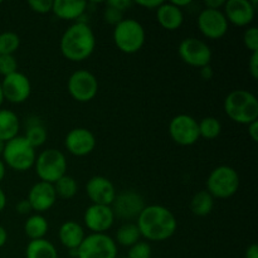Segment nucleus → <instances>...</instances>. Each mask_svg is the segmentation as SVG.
Returning a JSON list of instances; mask_svg holds the SVG:
<instances>
[{
    "label": "nucleus",
    "instance_id": "38",
    "mask_svg": "<svg viewBox=\"0 0 258 258\" xmlns=\"http://www.w3.org/2000/svg\"><path fill=\"white\" fill-rule=\"evenodd\" d=\"M248 72L253 80H257L258 78V52L252 53L251 58H249Z\"/></svg>",
    "mask_w": 258,
    "mask_h": 258
},
{
    "label": "nucleus",
    "instance_id": "22",
    "mask_svg": "<svg viewBox=\"0 0 258 258\" xmlns=\"http://www.w3.org/2000/svg\"><path fill=\"white\" fill-rule=\"evenodd\" d=\"M156 20L166 30H176L183 25L184 13L173 3H161L160 7L155 10Z\"/></svg>",
    "mask_w": 258,
    "mask_h": 258
},
{
    "label": "nucleus",
    "instance_id": "9",
    "mask_svg": "<svg viewBox=\"0 0 258 258\" xmlns=\"http://www.w3.org/2000/svg\"><path fill=\"white\" fill-rule=\"evenodd\" d=\"M67 90L71 97L77 102H90L97 96L98 81L90 71L78 70L68 78Z\"/></svg>",
    "mask_w": 258,
    "mask_h": 258
},
{
    "label": "nucleus",
    "instance_id": "5",
    "mask_svg": "<svg viewBox=\"0 0 258 258\" xmlns=\"http://www.w3.org/2000/svg\"><path fill=\"white\" fill-rule=\"evenodd\" d=\"M37 151L24 136H17L5 143L2 160L5 166L15 171H27L34 166Z\"/></svg>",
    "mask_w": 258,
    "mask_h": 258
},
{
    "label": "nucleus",
    "instance_id": "14",
    "mask_svg": "<svg viewBox=\"0 0 258 258\" xmlns=\"http://www.w3.org/2000/svg\"><path fill=\"white\" fill-rule=\"evenodd\" d=\"M197 25L206 38L217 40L223 38L228 32L229 23L227 22L222 10L207 9L204 8L198 15Z\"/></svg>",
    "mask_w": 258,
    "mask_h": 258
},
{
    "label": "nucleus",
    "instance_id": "31",
    "mask_svg": "<svg viewBox=\"0 0 258 258\" xmlns=\"http://www.w3.org/2000/svg\"><path fill=\"white\" fill-rule=\"evenodd\" d=\"M20 47V37L14 32L0 33V55H14Z\"/></svg>",
    "mask_w": 258,
    "mask_h": 258
},
{
    "label": "nucleus",
    "instance_id": "34",
    "mask_svg": "<svg viewBox=\"0 0 258 258\" xmlns=\"http://www.w3.org/2000/svg\"><path fill=\"white\" fill-rule=\"evenodd\" d=\"M18 72V60L15 55H0V75L3 77Z\"/></svg>",
    "mask_w": 258,
    "mask_h": 258
},
{
    "label": "nucleus",
    "instance_id": "25",
    "mask_svg": "<svg viewBox=\"0 0 258 258\" xmlns=\"http://www.w3.org/2000/svg\"><path fill=\"white\" fill-rule=\"evenodd\" d=\"M25 258H58L57 248L45 238L29 241L25 247Z\"/></svg>",
    "mask_w": 258,
    "mask_h": 258
},
{
    "label": "nucleus",
    "instance_id": "46",
    "mask_svg": "<svg viewBox=\"0 0 258 258\" xmlns=\"http://www.w3.org/2000/svg\"><path fill=\"white\" fill-rule=\"evenodd\" d=\"M7 202H8L7 194H5V191L0 188V213H2V212L5 209V207H7Z\"/></svg>",
    "mask_w": 258,
    "mask_h": 258
},
{
    "label": "nucleus",
    "instance_id": "2",
    "mask_svg": "<svg viewBox=\"0 0 258 258\" xmlns=\"http://www.w3.org/2000/svg\"><path fill=\"white\" fill-rule=\"evenodd\" d=\"M60 53L71 62L90 58L96 48V37L86 22H76L64 30L59 43Z\"/></svg>",
    "mask_w": 258,
    "mask_h": 258
},
{
    "label": "nucleus",
    "instance_id": "47",
    "mask_svg": "<svg viewBox=\"0 0 258 258\" xmlns=\"http://www.w3.org/2000/svg\"><path fill=\"white\" fill-rule=\"evenodd\" d=\"M173 3L174 5H175V7H178L179 9H183L184 7H188L189 4H190V0H184V2H179V0H174V2H171Z\"/></svg>",
    "mask_w": 258,
    "mask_h": 258
},
{
    "label": "nucleus",
    "instance_id": "45",
    "mask_svg": "<svg viewBox=\"0 0 258 258\" xmlns=\"http://www.w3.org/2000/svg\"><path fill=\"white\" fill-rule=\"evenodd\" d=\"M8 242V232L3 226H0V248L4 247Z\"/></svg>",
    "mask_w": 258,
    "mask_h": 258
},
{
    "label": "nucleus",
    "instance_id": "29",
    "mask_svg": "<svg viewBox=\"0 0 258 258\" xmlns=\"http://www.w3.org/2000/svg\"><path fill=\"white\" fill-rule=\"evenodd\" d=\"M199 136L206 140H214L218 138L222 133V123L221 121L213 116H207L201 121H198Z\"/></svg>",
    "mask_w": 258,
    "mask_h": 258
},
{
    "label": "nucleus",
    "instance_id": "30",
    "mask_svg": "<svg viewBox=\"0 0 258 258\" xmlns=\"http://www.w3.org/2000/svg\"><path fill=\"white\" fill-rule=\"evenodd\" d=\"M53 186H54L57 198L59 197L62 199H72L78 191L77 180L68 174H66L59 180L55 181Z\"/></svg>",
    "mask_w": 258,
    "mask_h": 258
},
{
    "label": "nucleus",
    "instance_id": "51",
    "mask_svg": "<svg viewBox=\"0 0 258 258\" xmlns=\"http://www.w3.org/2000/svg\"><path fill=\"white\" fill-rule=\"evenodd\" d=\"M2 3H3V2H2V0H0V4H2Z\"/></svg>",
    "mask_w": 258,
    "mask_h": 258
},
{
    "label": "nucleus",
    "instance_id": "49",
    "mask_svg": "<svg viewBox=\"0 0 258 258\" xmlns=\"http://www.w3.org/2000/svg\"><path fill=\"white\" fill-rule=\"evenodd\" d=\"M4 148H5V143L3 140H0V159H2V155H3V151H4Z\"/></svg>",
    "mask_w": 258,
    "mask_h": 258
},
{
    "label": "nucleus",
    "instance_id": "50",
    "mask_svg": "<svg viewBox=\"0 0 258 258\" xmlns=\"http://www.w3.org/2000/svg\"><path fill=\"white\" fill-rule=\"evenodd\" d=\"M3 102H4V96H3V91H2V83H0V107H2Z\"/></svg>",
    "mask_w": 258,
    "mask_h": 258
},
{
    "label": "nucleus",
    "instance_id": "36",
    "mask_svg": "<svg viewBox=\"0 0 258 258\" xmlns=\"http://www.w3.org/2000/svg\"><path fill=\"white\" fill-rule=\"evenodd\" d=\"M30 9L37 14H48L52 13V0H29L28 2Z\"/></svg>",
    "mask_w": 258,
    "mask_h": 258
},
{
    "label": "nucleus",
    "instance_id": "4",
    "mask_svg": "<svg viewBox=\"0 0 258 258\" xmlns=\"http://www.w3.org/2000/svg\"><path fill=\"white\" fill-rule=\"evenodd\" d=\"M112 38L118 50L125 54H135L145 44L146 33L141 23L133 18H125L113 27Z\"/></svg>",
    "mask_w": 258,
    "mask_h": 258
},
{
    "label": "nucleus",
    "instance_id": "35",
    "mask_svg": "<svg viewBox=\"0 0 258 258\" xmlns=\"http://www.w3.org/2000/svg\"><path fill=\"white\" fill-rule=\"evenodd\" d=\"M103 19L106 20V23L116 27L121 20L125 19V17H123L122 12L115 9V8H111L108 7V5H106L105 10H103Z\"/></svg>",
    "mask_w": 258,
    "mask_h": 258
},
{
    "label": "nucleus",
    "instance_id": "18",
    "mask_svg": "<svg viewBox=\"0 0 258 258\" xmlns=\"http://www.w3.org/2000/svg\"><path fill=\"white\" fill-rule=\"evenodd\" d=\"M86 194L92 204L111 207L117 191L110 179L102 175H95L86 184Z\"/></svg>",
    "mask_w": 258,
    "mask_h": 258
},
{
    "label": "nucleus",
    "instance_id": "21",
    "mask_svg": "<svg viewBox=\"0 0 258 258\" xmlns=\"http://www.w3.org/2000/svg\"><path fill=\"white\" fill-rule=\"evenodd\" d=\"M86 233L83 227L75 221H67L59 227L58 238L63 247L76 252L85 239Z\"/></svg>",
    "mask_w": 258,
    "mask_h": 258
},
{
    "label": "nucleus",
    "instance_id": "41",
    "mask_svg": "<svg viewBox=\"0 0 258 258\" xmlns=\"http://www.w3.org/2000/svg\"><path fill=\"white\" fill-rule=\"evenodd\" d=\"M226 0H206L204 5L207 9H214V10H221V8L224 7Z\"/></svg>",
    "mask_w": 258,
    "mask_h": 258
},
{
    "label": "nucleus",
    "instance_id": "13",
    "mask_svg": "<svg viewBox=\"0 0 258 258\" xmlns=\"http://www.w3.org/2000/svg\"><path fill=\"white\" fill-rule=\"evenodd\" d=\"M0 83H2L4 101L7 100L8 102L14 103V105H20L30 97L32 83L29 78L19 71L4 77Z\"/></svg>",
    "mask_w": 258,
    "mask_h": 258
},
{
    "label": "nucleus",
    "instance_id": "8",
    "mask_svg": "<svg viewBox=\"0 0 258 258\" xmlns=\"http://www.w3.org/2000/svg\"><path fill=\"white\" fill-rule=\"evenodd\" d=\"M77 258H117V244L107 233L87 234L76 251Z\"/></svg>",
    "mask_w": 258,
    "mask_h": 258
},
{
    "label": "nucleus",
    "instance_id": "12",
    "mask_svg": "<svg viewBox=\"0 0 258 258\" xmlns=\"http://www.w3.org/2000/svg\"><path fill=\"white\" fill-rule=\"evenodd\" d=\"M115 218L130 221L136 219L145 208V201L143 196L135 190H123L116 194L115 201L111 204Z\"/></svg>",
    "mask_w": 258,
    "mask_h": 258
},
{
    "label": "nucleus",
    "instance_id": "39",
    "mask_svg": "<svg viewBox=\"0 0 258 258\" xmlns=\"http://www.w3.org/2000/svg\"><path fill=\"white\" fill-rule=\"evenodd\" d=\"M15 209H17L18 213L22 214V216H27L30 212H33L32 207H30L29 202H28L27 199H22V201L18 202L17 206H15Z\"/></svg>",
    "mask_w": 258,
    "mask_h": 258
},
{
    "label": "nucleus",
    "instance_id": "40",
    "mask_svg": "<svg viewBox=\"0 0 258 258\" xmlns=\"http://www.w3.org/2000/svg\"><path fill=\"white\" fill-rule=\"evenodd\" d=\"M161 0H140V2H136L135 4L139 7H143L148 10H156L161 5Z\"/></svg>",
    "mask_w": 258,
    "mask_h": 258
},
{
    "label": "nucleus",
    "instance_id": "48",
    "mask_svg": "<svg viewBox=\"0 0 258 258\" xmlns=\"http://www.w3.org/2000/svg\"><path fill=\"white\" fill-rule=\"evenodd\" d=\"M5 174H7V166L3 163V160L0 159V183L3 181V179L5 178Z\"/></svg>",
    "mask_w": 258,
    "mask_h": 258
},
{
    "label": "nucleus",
    "instance_id": "16",
    "mask_svg": "<svg viewBox=\"0 0 258 258\" xmlns=\"http://www.w3.org/2000/svg\"><path fill=\"white\" fill-rule=\"evenodd\" d=\"M256 4L251 0H227L223 14L227 22L236 27H249L256 14Z\"/></svg>",
    "mask_w": 258,
    "mask_h": 258
},
{
    "label": "nucleus",
    "instance_id": "11",
    "mask_svg": "<svg viewBox=\"0 0 258 258\" xmlns=\"http://www.w3.org/2000/svg\"><path fill=\"white\" fill-rule=\"evenodd\" d=\"M169 135L176 145H194L201 139L198 121L193 116L186 115V113L174 116L169 122Z\"/></svg>",
    "mask_w": 258,
    "mask_h": 258
},
{
    "label": "nucleus",
    "instance_id": "19",
    "mask_svg": "<svg viewBox=\"0 0 258 258\" xmlns=\"http://www.w3.org/2000/svg\"><path fill=\"white\" fill-rule=\"evenodd\" d=\"M27 201L29 202L33 212H37L38 214L49 211L57 202L54 186L44 181H37L30 188Z\"/></svg>",
    "mask_w": 258,
    "mask_h": 258
},
{
    "label": "nucleus",
    "instance_id": "1",
    "mask_svg": "<svg viewBox=\"0 0 258 258\" xmlns=\"http://www.w3.org/2000/svg\"><path fill=\"white\" fill-rule=\"evenodd\" d=\"M136 219V226L141 237L150 242L166 241L171 238L178 229V221L173 212L158 204L145 206Z\"/></svg>",
    "mask_w": 258,
    "mask_h": 258
},
{
    "label": "nucleus",
    "instance_id": "33",
    "mask_svg": "<svg viewBox=\"0 0 258 258\" xmlns=\"http://www.w3.org/2000/svg\"><path fill=\"white\" fill-rule=\"evenodd\" d=\"M127 258H151V246L148 242L139 241L128 248Z\"/></svg>",
    "mask_w": 258,
    "mask_h": 258
},
{
    "label": "nucleus",
    "instance_id": "17",
    "mask_svg": "<svg viewBox=\"0 0 258 258\" xmlns=\"http://www.w3.org/2000/svg\"><path fill=\"white\" fill-rule=\"evenodd\" d=\"M96 138L91 130L86 127H75L66 135L64 146L73 156H87L95 150Z\"/></svg>",
    "mask_w": 258,
    "mask_h": 258
},
{
    "label": "nucleus",
    "instance_id": "24",
    "mask_svg": "<svg viewBox=\"0 0 258 258\" xmlns=\"http://www.w3.org/2000/svg\"><path fill=\"white\" fill-rule=\"evenodd\" d=\"M48 229H49V224H48L47 218L42 214H32L28 217L24 223V233L30 241L45 238Z\"/></svg>",
    "mask_w": 258,
    "mask_h": 258
},
{
    "label": "nucleus",
    "instance_id": "23",
    "mask_svg": "<svg viewBox=\"0 0 258 258\" xmlns=\"http://www.w3.org/2000/svg\"><path fill=\"white\" fill-rule=\"evenodd\" d=\"M20 120L12 110L0 108V140L8 143L19 136Z\"/></svg>",
    "mask_w": 258,
    "mask_h": 258
},
{
    "label": "nucleus",
    "instance_id": "52",
    "mask_svg": "<svg viewBox=\"0 0 258 258\" xmlns=\"http://www.w3.org/2000/svg\"><path fill=\"white\" fill-rule=\"evenodd\" d=\"M117 258H118V257H117Z\"/></svg>",
    "mask_w": 258,
    "mask_h": 258
},
{
    "label": "nucleus",
    "instance_id": "37",
    "mask_svg": "<svg viewBox=\"0 0 258 258\" xmlns=\"http://www.w3.org/2000/svg\"><path fill=\"white\" fill-rule=\"evenodd\" d=\"M105 5H108V7L115 8V9L125 13L126 10L130 9V8L133 7L134 2H131V0H110V2L106 3Z\"/></svg>",
    "mask_w": 258,
    "mask_h": 258
},
{
    "label": "nucleus",
    "instance_id": "28",
    "mask_svg": "<svg viewBox=\"0 0 258 258\" xmlns=\"http://www.w3.org/2000/svg\"><path fill=\"white\" fill-rule=\"evenodd\" d=\"M24 138L27 139V141L33 148L37 149L45 144L48 138V131L45 128V126L42 123V121H38L35 118V120L28 122Z\"/></svg>",
    "mask_w": 258,
    "mask_h": 258
},
{
    "label": "nucleus",
    "instance_id": "26",
    "mask_svg": "<svg viewBox=\"0 0 258 258\" xmlns=\"http://www.w3.org/2000/svg\"><path fill=\"white\" fill-rule=\"evenodd\" d=\"M214 208V198L207 190H201L190 201V211L197 217H207Z\"/></svg>",
    "mask_w": 258,
    "mask_h": 258
},
{
    "label": "nucleus",
    "instance_id": "15",
    "mask_svg": "<svg viewBox=\"0 0 258 258\" xmlns=\"http://www.w3.org/2000/svg\"><path fill=\"white\" fill-rule=\"evenodd\" d=\"M115 214L110 206L91 204L83 214V222L91 233H106L115 223Z\"/></svg>",
    "mask_w": 258,
    "mask_h": 258
},
{
    "label": "nucleus",
    "instance_id": "43",
    "mask_svg": "<svg viewBox=\"0 0 258 258\" xmlns=\"http://www.w3.org/2000/svg\"><path fill=\"white\" fill-rule=\"evenodd\" d=\"M244 258H258V246L256 243H252L251 246L247 247Z\"/></svg>",
    "mask_w": 258,
    "mask_h": 258
},
{
    "label": "nucleus",
    "instance_id": "3",
    "mask_svg": "<svg viewBox=\"0 0 258 258\" xmlns=\"http://www.w3.org/2000/svg\"><path fill=\"white\" fill-rule=\"evenodd\" d=\"M223 108L226 115L233 122L249 125L258 120V100L252 92L246 90H234L224 98Z\"/></svg>",
    "mask_w": 258,
    "mask_h": 258
},
{
    "label": "nucleus",
    "instance_id": "10",
    "mask_svg": "<svg viewBox=\"0 0 258 258\" xmlns=\"http://www.w3.org/2000/svg\"><path fill=\"white\" fill-rule=\"evenodd\" d=\"M178 53L179 57L185 64L199 68V70L211 64L212 57H213L208 43L194 37H189L181 40L178 48Z\"/></svg>",
    "mask_w": 258,
    "mask_h": 258
},
{
    "label": "nucleus",
    "instance_id": "32",
    "mask_svg": "<svg viewBox=\"0 0 258 258\" xmlns=\"http://www.w3.org/2000/svg\"><path fill=\"white\" fill-rule=\"evenodd\" d=\"M242 40H243V44L247 49L251 50L252 53L258 52V28L254 27V25L247 27V29L243 33V37H242Z\"/></svg>",
    "mask_w": 258,
    "mask_h": 258
},
{
    "label": "nucleus",
    "instance_id": "7",
    "mask_svg": "<svg viewBox=\"0 0 258 258\" xmlns=\"http://www.w3.org/2000/svg\"><path fill=\"white\" fill-rule=\"evenodd\" d=\"M34 169L40 181L54 184L67 174V158L63 151L58 149H45L37 155Z\"/></svg>",
    "mask_w": 258,
    "mask_h": 258
},
{
    "label": "nucleus",
    "instance_id": "20",
    "mask_svg": "<svg viewBox=\"0 0 258 258\" xmlns=\"http://www.w3.org/2000/svg\"><path fill=\"white\" fill-rule=\"evenodd\" d=\"M87 9V3L82 0H53L52 13L62 20L80 22Z\"/></svg>",
    "mask_w": 258,
    "mask_h": 258
},
{
    "label": "nucleus",
    "instance_id": "6",
    "mask_svg": "<svg viewBox=\"0 0 258 258\" xmlns=\"http://www.w3.org/2000/svg\"><path fill=\"white\" fill-rule=\"evenodd\" d=\"M241 180L238 171L229 165H219L207 178L206 190L214 199H228L238 191Z\"/></svg>",
    "mask_w": 258,
    "mask_h": 258
},
{
    "label": "nucleus",
    "instance_id": "42",
    "mask_svg": "<svg viewBox=\"0 0 258 258\" xmlns=\"http://www.w3.org/2000/svg\"><path fill=\"white\" fill-rule=\"evenodd\" d=\"M247 127H248V135L249 138L252 139V141H258V120L253 121V122H251L249 125H247Z\"/></svg>",
    "mask_w": 258,
    "mask_h": 258
},
{
    "label": "nucleus",
    "instance_id": "27",
    "mask_svg": "<svg viewBox=\"0 0 258 258\" xmlns=\"http://www.w3.org/2000/svg\"><path fill=\"white\" fill-rule=\"evenodd\" d=\"M141 238L140 231H139L136 223H131V222H126L122 226H120V228L116 232L115 242L116 244H120L122 247H128L134 246L135 243H138Z\"/></svg>",
    "mask_w": 258,
    "mask_h": 258
},
{
    "label": "nucleus",
    "instance_id": "44",
    "mask_svg": "<svg viewBox=\"0 0 258 258\" xmlns=\"http://www.w3.org/2000/svg\"><path fill=\"white\" fill-rule=\"evenodd\" d=\"M201 76H202V78L206 81L212 80V77H213V68L211 67V64L201 68Z\"/></svg>",
    "mask_w": 258,
    "mask_h": 258
}]
</instances>
